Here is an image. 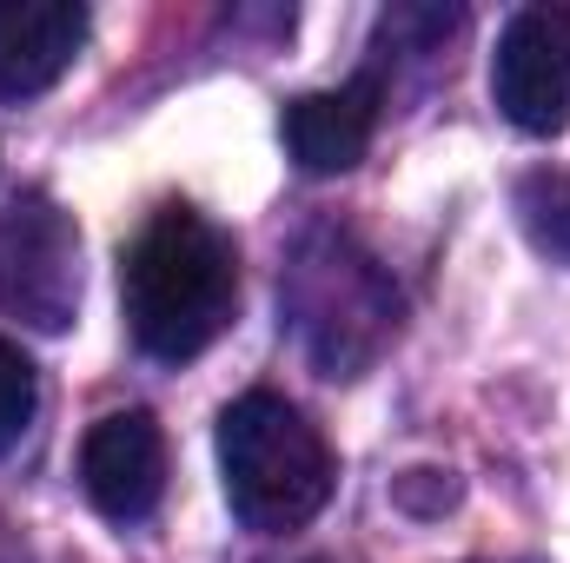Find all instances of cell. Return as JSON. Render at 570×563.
Instances as JSON below:
<instances>
[{
    "mask_svg": "<svg viewBox=\"0 0 570 563\" xmlns=\"http://www.w3.org/2000/svg\"><path fill=\"white\" fill-rule=\"evenodd\" d=\"M120 298H127V325L146 358L186 365L233 318V246L193 206H166L127 246Z\"/></svg>",
    "mask_w": 570,
    "mask_h": 563,
    "instance_id": "6da1fadb",
    "label": "cell"
},
{
    "mask_svg": "<svg viewBox=\"0 0 570 563\" xmlns=\"http://www.w3.org/2000/svg\"><path fill=\"white\" fill-rule=\"evenodd\" d=\"M219 477L246 531L285 537L312 524L332 497V451L318 424L279 392H246L219 412Z\"/></svg>",
    "mask_w": 570,
    "mask_h": 563,
    "instance_id": "7a4b0ae2",
    "label": "cell"
},
{
    "mask_svg": "<svg viewBox=\"0 0 570 563\" xmlns=\"http://www.w3.org/2000/svg\"><path fill=\"white\" fill-rule=\"evenodd\" d=\"M0 312L33 332H67L80 312V233L47 192L0 213Z\"/></svg>",
    "mask_w": 570,
    "mask_h": 563,
    "instance_id": "3957f363",
    "label": "cell"
},
{
    "mask_svg": "<svg viewBox=\"0 0 570 563\" xmlns=\"http://www.w3.org/2000/svg\"><path fill=\"white\" fill-rule=\"evenodd\" d=\"M491 100L498 113L531 134L551 140L570 127V7H524L504 20L498 53H491Z\"/></svg>",
    "mask_w": 570,
    "mask_h": 563,
    "instance_id": "277c9868",
    "label": "cell"
},
{
    "mask_svg": "<svg viewBox=\"0 0 570 563\" xmlns=\"http://www.w3.org/2000/svg\"><path fill=\"white\" fill-rule=\"evenodd\" d=\"M80 484L107 524H146L166 497V437L146 412H107L80 444Z\"/></svg>",
    "mask_w": 570,
    "mask_h": 563,
    "instance_id": "5b68a950",
    "label": "cell"
},
{
    "mask_svg": "<svg viewBox=\"0 0 570 563\" xmlns=\"http://www.w3.org/2000/svg\"><path fill=\"white\" fill-rule=\"evenodd\" d=\"M87 47L80 0H0V100L47 93Z\"/></svg>",
    "mask_w": 570,
    "mask_h": 563,
    "instance_id": "8992f818",
    "label": "cell"
},
{
    "mask_svg": "<svg viewBox=\"0 0 570 563\" xmlns=\"http://www.w3.org/2000/svg\"><path fill=\"white\" fill-rule=\"evenodd\" d=\"M379 127V87L372 80H352V87H332V93H305L285 107V146L292 159L312 172V179H332V172H352L372 146Z\"/></svg>",
    "mask_w": 570,
    "mask_h": 563,
    "instance_id": "52a82bcc",
    "label": "cell"
},
{
    "mask_svg": "<svg viewBox=\"0 0 570 563\" xmlns=\"http://www.w3.org/2000/svg\"><path fill=\"white\" fill-rule=\"evenodd\" d=\"M518 226L544 259L570 266V172H524L518 179Z\"/></svg>",
    "mask_w": 570,
    "mask_h": 563,
    "instance_id": "ba28073f",
    "label": "cell"
},
{
    "mask_svg": "<svg viewBox=\"0 0 570 563\" xmlns=\"http://www.w3.org/2000/svg\"><path fill=\"white\" fill-rule=\"evenodd\" d=\"M33 412H40V378L27 365V352L13 338H0V451H13L27 437Z\"/></svg>",
    "mask_w": 570,
    "mask_h": 563,
    "instance_id": "9c48e42d",
    "label": "cell"
}]
</instances>
